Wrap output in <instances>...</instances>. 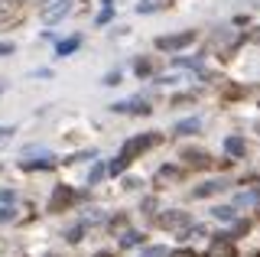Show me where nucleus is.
I'll return each instance as SVG.
<instances>
[{"mask_svg": "<svg viewBox=\"0 0 260 257\" xmlns=\"http://www.w3.org/2000/svg\"><path fill=\"white\" fill-rule=\"evenodd\" d=\"M4 55H13V43H0V59Z\"/></svg>", "mask_w": 260, "mask_h": 257, "instance_id": "nucleus-24", "label": "nucleus"}, {"mask_svg": "<svg viewBox=\"0 0 260 257\" xmlns=\"http://www.w3.org/2000/svg\"><path fill=\"white\" fill-rule=\"evenodd\" d=\"M224 150H228L231 156H244V153H247V143H244L241 137H228V140H224Z\"/></svg>", "mask_w": 260, "mask_h": 257, "instance_id": "nucleus-9", "label": "nucleus"}, {"mask_svg": "<svg viewBox=\"0 0 260 257\" xmlns=\"http://www.w3.org/2000/svg\"><path fill=\"white\" fill-rule=\"evenodd\" d=\"M49 166H55V159L52 156H43V159H26L23 170H49Z\"/></svg>", "mask_w": 260, "mask_h": 257, "instance_id": "nucleus-10", "label": "nucleus"}, {"mask_svg": "<svg viewBox=\"0 0 260 257\" xmlns=\"http://www.w3.org/2000/svg\"><path fill=\"white\" fill-rule=\"evenodd\" d=\"M81 46V39L78 36H72V39H65V43H59V55H72Z\"/></svg>", "mask_w": 260, "mask_h": 257, "instance_id": "nucleus-15", "label": "nucleus"}, {"mask_svg": "<svg viewBox=\"0 0 260 257\" xmlns=\"http://www.w3.org/2000/svg\"><path fill=\"white\" fill-rule=\"evenodd\" d=\"M69 202H75V192H72L69 186H59L52 192V199H49V212H62Z\"/></svg>", "mask_w": 260, "mask_h": 257, "instance_id": "nucleus-5", "label": "nucleus"}, {"mask_svg": "<svg viewBox=\"0 0 260 257\" xmlns=\"http://www.w3.org/2000/svg\"><path fill=\"white\" fill-rule=\"evenodd\" d=\"M189 43H195V29H185V33H176V36H159L156 39V49H162V52H179V49H185Z\"/></svg>", "mask_w": 260, "mask_h": 257, "instance_id": "nucleus-1", "label": "nucleus"}, {"mask_svg": "<svg viewBox=\"0 0 260 257\" xmlns=\"http://www.w3.org/2000/svg\"><path fill=\"white\" fill-rule=\"evenodd\" d=\"M260 202V189H250V192H238V205H257Z\"/></svg>", "mask_w": 260, "mask_h": 257, "instance_id": "nucleus-12", "label": "nucleus"}, {"mask_svg": "<svg viewBox=\"0 0 260 257\" xmlns=\"http://www.w3.org/2000/svg\"><path fill=\"white\" fill-rule=\"evenodd\" d=\"M221 189H228V182H221V179H211V182H205V186H199L192 192L195 199H205V196H215V192H221Z\"/></svg>", "mask_w": 260, "mask_h": 257, "instance_id": "nucleus-7", "label": "nucleus"}, {"mask_svg": "<svg viewBox=\"0 0 260 257\" xmlns=\"http://www.w3.org/2000/svg\"><path fill=\"white\" fill-rule=\"evenodd\" d=\"M120 244L124 247H134V244H143V235H137V231H127L124 238H120Z\"/></svg>", "mask_w": 260, "mask_h": 257, "instance_id": "nucleus-17", "label": "nucleus"}, {"mask_svg": "<svg viewBox=\"0 0 260 257\" xmlns=\"http://www.w3.org/2000/svg\"><path fill=\"white\" fill-rule=\"evenodd\" d=\"M162 228H169V231H179V228H189V212H166V215H159L156 218Z\"/></svg>", "mask_w": 260, "mask_h": 257, "instance_id": "nucleus-4", "label": "nucleus"}, {"mask_svg": "<svg viewBox=\"0 0 260 257\" xmlns=\"http://www.w3.org/2000/svg\"><path fill=\"white\" fill-rule=\"evenodd\" d=\"M101 176H104V166H101V163H94V170L88 173V186H94V182L101 179Z\"/></svg>", "mask_w": 260, "mask_h": 257, "instance_id": "nucleus-19", "label": "nucleus"}, {"mask_svg": "<svg viewBox=\"0 0 260 257\" xmlns=\"http://www.w3.org/2000/svg\"><path fill=\"white\" fill-rule=\"evenodd\" d=\"M0 202H13V189H0Z\"/></svg>", "mask_w": 260, "mask_h": 257, "instance_id": "nucleus-25", "label": "nucleus"}, {"mask_svg": "<svg viewBox=\"0 0 260 257\" xmlns=\"http://www.w3.org/2000/svg\"><path fill=\"white\" fill-rule=\"evenodd\" d=\"M13 218V212H10V208H0V221H10Z\"/></svg>", "mask_w": 260, "mask_h": 257, "instance_id": "nucleus-26", "label": "nucleus"}, {"mask_svg": "<svg viewBox=\"0 0 260 257\" xmlns=\"http://www.w3.org/2000/svg\"><path fill=\"white\" fill-rule=\"evenodd\" d=\"M81 235H85V224H75V228H72V231H69L65 238H69L72 244H78V241H81Z\"/></svg>", "mask_w": 260, "mask_h": 257, "instance_id": "nucleus-18", "label": "nucleus"}, {"mask_svg": "<svg viewBox=\"0 0 260 257\" xmlns=\"http://www.w3.org/2000/svg\"><path fill=\"white\" fill-rule=\"evenodd\" d=\"M140 257H166V251H162V247H146Z\"/></svg>", "mask_w": 260, "mask_h": 257, "instance_id": "nucleus-21", "label": "nucleus"}, {"mask_svg": "<svg viewBox=\"0 0 260 257\" xmlns=\"http://www.w3.org/2000/svg\"><path fill=\"white\" fill-rule=\"evenodd\" d=\"M10 137H13V127H0V147H4Z\"/></svg>", "mask_w": 260, "mask_h": 257, "instance_id": "nucleus-22", "label": "nucleus"}, {"mask_svg": "<svg viewBox=\"0 0 260 257\" xmlns=\"http://www.w3.org/2000/svg\"><path fill=\"white\" fill-rule=\"evenodd\" d=\"M127 166H130V159H127L124 153H120L117 159H111V166H108V173H111V176H120V173H124V170H127Z\"/></svg>", "mask_w": 260, "mask_h": 257, "instance_id": "nucleus-11", "label": "nucleus"}, {"mask_svg": "<svg viewBox=\"0 0 260 257\" xmlns=\"http://www.w3.org/2000/svg\"><path fill=\"white\" fill-rule=\"evenodd\" d=\"M156 140H159L156 134H143V137H134V140H127L120 153H124L127 159H134L137 153H143V150H150V147H153V143H156Z\"/></svg>", "mask_w": 260, "mask_h": 257, "instance_id": "nucleus-2", "label": "nucleus"}, {"mask_svg": "<svg viewBox=\"0 0 260 257\" xmlns=\"http://www.w3.org/2000/svg\"><path fill=\"white\" fill-rule=\"evenodd\" d=\"M114 111H134V114H150V104L146 101H120V104H114Z\"/></svg>", "mask_w": 260, "mask_h": 257, "instance_id": "nucleus-8", "label": "nucleus"}, {"mask_svg": "<svg viewBox=\"0 0 260 257\" xmlns=\"http://www.w3.org/2000/svg\"><path fill=\"white\" fill-rule=\"evenodd\" d=\"M182 159H185V166H192V170H205V166H211V159L202 153V150H185Z\"/></svg>", "mask_w": 260, "mask_h": 257, "instance_id": "nucleus-6", "label": "nucleus"}, {"mask_svg": "<svg viewBox=\"0 0 260 257\" xmlns=\"http://www.w3.org/2000/svg\"><path fill=\"white\" fill-rule=\"evenodd\" d=\"M104 85H120V72H111V75L104 78Z\"/></svg>", "mask_w": 260, "mask_h": 257, "instance_id": "nucleus-23", "label": "nucleus"}, {"mask_svg": "<svg viewBox=\"0 0 260 257\" xmlns=\"http://www.w3.org/2000/svg\"><path fill=\"white\" fill-rule=\"evenodd\" d=\"M195 131H199V117H189V120L176 124V134H195Z\"/></svg>", "mask_w": 260, "mask_h": 257, "instance_id": "nucleus-13", "label": "nucleus"}, {"mask_svg": "<svg viewBox=\"0 0 260 257\" xmlns=\"http://www.w3.org/2000/svg\"><path fill=\"white\" fill-rule=\"evenodd\" d=\"M166 257H195L192 251H173V254H166Z\"/></svg>", "mask_w": 260, "mask_h": 257, "instance_id": "nucleus-27", "label": "nucleus"}, {"mask_svg": "<svg viewBox=\"0 0 260 257\" xmlns=\"http://www.w3.org/2000/svg\"><path fill=\"white\" fill-rule=\"evenodd\" d=\"M10 13H20V0H0V17H10Z\"/></svg>", "mask_w": 260, "mask_h": 257, "instance_id": "nucleus-16", "label": "nucleus"}, {"mask_svg": "<svg viewBox=\"0 0 260 257\" xmlns=\"http://www.w3.org/2000/svg\"><path fill=\"white\" fill-rule=\"evenodd\" d=\"M72 4L69 0H49V7H43V20L46 23H59L62 17H69Z\"/></svg>", "mask_w": 260, "mask_h": 257, "instance_id": "nucleus-3", "label": "nucleus"}, {"mask_svg": "<svg viewBox=\"0 0 260 257\" xmlns=\"http://www.w3.org/2000/svg\"><path fill=\"white\" fill-rule=\"evenodd\" d=\"M211 215H215L218 221H234V208H231V205H218V208H211Z\"/></svg>", "mask_w": 260, "mask_h": 257, "instance_id": "nucleus-14", "label": "nucleus"}, {"mask_svg": "<svg viewBox=\"0 0 260 257\" xmlns=\"http://www.w3.org/2000/svg\"><path fill=\"white\" fill-rule=\"evenodd\" d=\"M137 75H150V72H153V66H150V62H146V59H137Z\"/></svg>", "mask_w": 260, "mask_h": 257, "instance_id": "nucleus-20", "label": "nucleus"}]
</instances>
